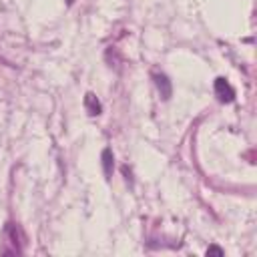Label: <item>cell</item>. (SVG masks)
Instances as JSON below:
<instances>
[{"label":"cell","instance_id":"1","mask_svg":"<svg viewBox=\"0 0 257 257\" xmlns=\"http://www.w3.org/2000/svg\"><path fill=\"white\" fill-rule=\"evenodd\" d=\"M215 94H217V98L221 102H231L235 98V90L225 78H217L215 80Z\"/></svg>","mask_w":257,"mask_h":257},{"label":"cell","instance_id":"2","mask_svg":"<svg viewBox=\"0 0 257 257\" xmlns=\"http://www.w3.org/2000/svg\"><path fill=\"white\" fill-rule=\"evenodd\" d=\"M84 108L90 116H98L102 112V106H100V100L94 96V92H86L84 94Z\"/></svg>","mask_w":257,"mask_h":257},{"label":"cell","instance_id":"3","mask_svg":"<svg viewBox=\"0 0 257 257\" xmlns=\"http://www.w3.org/2000/svg\"><path fill=\"white\" fill-rule=\"evenodd\" d=\"M100 159H102V171H104V177H106V179H110V177H112V167H114L112 151H110V149H102Z\"/></svg>","mask_w":257,"mask_h":257},{"label":"cell","instance_id":"4","mask_svg":"<svg viewBox=\"0 0 257 257\" xmlns=\"http://www.w3.org/2000/svg\"><path fill=\"white\" fill-rule=\"evenodd\" d=\"M155 82H157V88H159L161 96L163 98H169L171 96V80L165 74H155Z\"/></svg>","mask_w":257,"mask_h":257},{"label":"cell","instance_id":"5","mask_svg":"<svg viewBox=\"0 0 257 257\" xmlns=\"http://www.w3.org/2000/svg\"><path fill=\"white\" fill-rule=\"evenodd\" d=\"M207 255H217V257H223V249H219L217 245H211L207 249Z\"/></svg>","mask_w":257,"mask_h":257}]
</instances>
